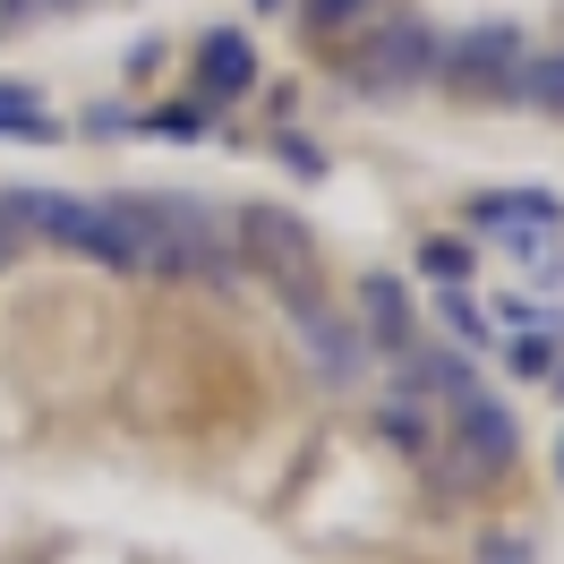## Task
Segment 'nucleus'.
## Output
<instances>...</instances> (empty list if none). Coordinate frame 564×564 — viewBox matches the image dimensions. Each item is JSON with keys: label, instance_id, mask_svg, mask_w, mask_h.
I'll list each match as a JSON object with an SVG mask.
<instances>
[{"label": "nucleus", "instance_id": "10", "mask_svg": "<svg viewBox=\"0 0 564 564\" xmlns=\"http://www.w3.org/2000/svg\"><path fill=\"white\" fill-rule=\"evenodd\" d=\"M505 95H513V104H530V111H564V52H539V61H522Z\"/></svg>", "mask_w": 564, "mask_h": 564}, {"label": "nucleus", "instance_id": "1", "mask_svg": "<svg viewBox=\"0 0 564 564\" xmlns=\"http://www.w3.org/2000/svg\"><path fill=\"white\" fill-rule=\"evenodd\" d=\"M0 214H18L35 240L69 248L86 265H138V231L120 223L111 197H69V188H35V197H0Z\"/></svg>", "mask_w": 564, "mask_h": 564}, {"label": "nucleus", "instance_id": "7", "mask_svg": "<svg viewBox=\"0 0 564 564\" xmlns=\"http://www.w3.org/2000/svg\"><path fill=\"white\" fill-rule=\"evenodd\" d=\"M393 393H436V402H462V393H479V377H470V359L462 351H427V343H402L393 351Z\"/></svg>", "mask_w": 564, "mask_h": 564}, {"label": "nucleus", "instance_id": "17", "mask_svg": "<svg viewBox=\"0 0 564 564\" xmlns=\"http://www.w3.org/2000/svg\"><path fill=\"white\" fill-rule=\"evenodd\" d=\"M368 0H308V26H351Z\"/></svg>", "mask_w": 564, "mask_h": 564}, {"label": "nucleus", "instance_id": "6", "mask_svg": "<svg viewBox=\"0 0 564 564\" xmlns=\"http://www.w3.org/2000/svg\"><path fill=\"white\" fill-rule=\"evenodd\" d=\"M291 325H300V351H308V368H317L325 386H351V377H359V334H343V325L325 317V308L308 300V291H300Z\"/></svg>", "mask_w": 564, "mask_h": 564}, {"label": "nucleus", "instance_id": "16", "mask_svg": "<svg viewBox=\"0 0 564 564\" xmlns=\"http://www.w3.org/2000/svg\"><path fill=\"white\" fill-rule=\"evenodd\" d=\"M513 377H547V368H556V334H513Z\"/></svg>", "mask_w": 564, "mask_h": 564}, {"label": "nucleus", "instance_id": "3", "mask_svg": "<svg viewBox=\"0 0 564 564\" xmlns=\"http://www.w3.org/2000/svg\"><path fill=\"white\" fill-rule=\"evenodd\" d=\"M445 411H454V479L462 488L505 479V470H513V420H505V402H496V393H462Z\"/></svg>", "mask_w": 564, "mask_h": 564}, {"label": "nucleus", "instance_id": "20", "mask_svg": "<svg viewBox=\"0 0 564 564\" xmlns=\"http://www.w3.org/2000/svg\"><path fill=\"white\" fill-rule=\"evenodd\" d=\"M556 470H564V462H556Z\"/></svg>", "mask_w": 564, "mask_h": 564}, {"label": "nucleus", "instance_id": "15", "mask_svg": "<svg viewBox=\"0 0 564 564\" xmlns=\"http://www.w3.org/2000/svg\"><path fill=\"white\" fill-rule=\"evenodd\" d=\"M420 265H427L436 282H470V265H479V257H470V240H427Z\"/></svg>", "mask_w": 564, "mask_h": 564}, {"label": "nucleus", "instance_id": "13", "mask_svg": "<svg viewBox=\"0 0 564 564\" xmlns=\"http://www.w3.org/2000/svg\"><path fill=\"white\" fill-rule=\"evenodd\" d=\"M436 317L454 325L462 343H488V308H479V300H470L462 282H445V291H436Z\"/></svg>", "mask_w": 564, "mask_h": 564}, {"label": "nucleus", "instance_id": "11", "mask_svg": "<svg viewBox=\"0 0 564 564\" xmlns=\"http://www.w3.org/2000/svg\"><path fill=\"white\" fill-rule=\"evenodd\" d=\"M0 138H52V111H43L35 86H18V77H0Z\"/></svg>", "mask_w": 564, "mask_h": 564}, {"label": "nucleus", "instance_id": "18", "mask_svg": "<svg viewBox=\"0 0 564 564\" xmlns=\"http://www.w3.org/2000/svg\"><path fill=\"white\" fill-rule=\"evenodd\" d=\"M488 564H530V547H513V539H505V547H496Z\"/></svg>", "mask_w": 564, "mask_h": 564}, {"label": "nucleus", "instance_id": "2", "mask_svg": "<svg viewBox=\"0 0 564 564\" xmlns=\"http://www.w3.org/2000/svg\"><path fill=\"white\" fill-rule=\"evenodd\" d=\"M522 61H530L522 26H505V18H488V26H470V35H454V43H436V77L462 86V95H505Z\"/></svg>", "mask_w": 564, "mask_h": 564}, {"label": "nucleus", "instance_id": "9", "mask_svg": "<svg viewBox=\"0 0 564 564\" xmlns=\"http://www.w3.org/2000/svg\"><path fill=\"white\" fill-rule=\"evenodd\" d=\"M359 308H368V334H377L386 351L411 343V291H402L393 274H368V282H359Z\"/></svg>", "mask_w": 564, "mask_h": 564}, {"label": "nucleus", "instance_id": "19", "mask_svg": "<svg viewBox=\"0 0 564 564\" xmlns=\"http://www.w3.org/2000/svg\"><path fill=\"white\" fill-rule=\"evenodd\" d=\"M257 9H282V0H257Z\"/></svg>", "mask_w": 564, "mask_h": 564}, {"label": "nucleus", "instance_id": "8", "mask_svg": "<svg viewBox=\"0 0 564 564\" xmlns=\"http://www.w3.org/2000/svg\"><path fill=\"white\" fill-rule=\"evenodd\" d=\"M248 86H257L248 35H206L197 43V95H206V104H231V95H248Z\"/></svg>", "mask_w": 564, "mask_h": 564}, {"label": "nucleus", "instance_id": "5", "mask_svg": "<svg viewBox=\"0 0 564 564\" xmlns=\"http://www.w3.org/2000/svg\"><path fill=\"white\" fill-rule=\"evenodd\" d=\"M240 248H248V257H257V265H265V274L282 282V291H291V300H300V265H308V231H300L291 214H274V206H248V214H240Z\"/></svg>", "mask_w": 564, "mask_h": 564}, {"label": "nucleus", "instance_id": "12", "mask_svg": "<svg viewBox=\"0 0 564 564\" xmlns=\"http://www.w3.org/2000/svg\"><path fill=\"white\" fill-rule=\"evenodd\" d=\"M377 427H386V436H393V445H402L411 462L427 454V420H420V393H393L386 411H377Z\"/></svg>", "mask_w": 564, "mask_h": 564}, {"label": "nucleus", "instance_id": "14", "mask_svg": "<svg viewBox=\"0 0 564 564\" xmlns=\"http://www.w3.org/2000/svg\"><path fill=\"white\" fill-rule=\"evenodd\" d=\"M496 317L513 325V334H556V325H564V308L530 300V291H505V300H496Z\"/></svg>", "mask_w": 564, "mask_h": 564}, {"label": "nucleus", "instance_id": "4", "mask_svg": "<svg viewBox=\"0 0 564 564\" xmlns=\"http://www.w3.org/2000/svg\"><path fill=\"white\" fill-rule=\"evenodd\" d=\"M427 69H436V35H427L420 18L377 26V35H368V52H359V86H420Z\"/></svg>", "mask_w": 564, "mask_h": 564}]
</instances>
